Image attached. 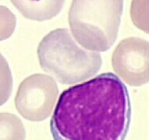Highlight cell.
Instances as JSON below:
<instances>
[{
    "instance_id": "1",
    "label": "cell",
    "mask_w": 149,
    "mask_h": 140,
    "mask_svg": "<svg viewBox=\"0 0 149 140\" xmlns=\"http://www.w3.org/2000/svg\"><path fill=\"white\" fill-rule=\"evenodd\" d=\"M131 117L127 87L106 72L62 92L50 130L54 140H125Z\"/></svg>"
},
{
    "instance_id": "2",
    "label": "cell",
    "mask_w": 149,
    "mask_h": 140,
    "mask_svg": "<svg viewBox=\"0 0 149 140\" xmlns=\"http://www.w3.org/2000/svg\"><path fill=\"white\" fill-rule=\"evenodd\" d=\"M37 53L41 68L62 84L87 80L102 66L101 55L81 48L65 28L47 34L40 42Z\"/></svg>"
},
{
    "instance_id": "3",
    "label": "cell",
    "mask_w": 149,
    "mask_h": 140,
    "mask_svg": "<svg viewBox=\"0 0 149 140\" xmlns=\"http://www.w3.org/2000/svg\"><path fill=\"white\" fill-rule=\"evenodd\" d=\"M124 0H72L69 24L79 44L103 52L117 39Z\"/></svg>"
},
{
    "instance_id": "4",
    "label": "cell",
    "mask_w": 149,
    "mask_h": 140,
    "mask_svg": "<svg viewBox=\"0 0 149 140\" xmlns=\"http://www.w3.org/2000/svg\"><path fill=\"white\" fill-rule=\"evenodd\" d=\"M58 93V86L52 77L33 74L20 84L15 99V106L24 119L42 121L50 116Z\"/></svg>"
},
{
    "instance_id": "5",
    "label": "cell",
    "mask_w": 149,
    "mask_h": 140,
    "mask_svg": "<svg viewBox=\"0 0 149 140\" xmlns=\"http://www.w3.org/2000/svg\"><path fill=\"white\" fill-rule=\"evenodd\" d=\"M148 42L130 37L115 49L111 64L115 72L127 84L138 87L148 83Z\"/></svg>"
},
{
    "instance_id": "6",
    "label": "cell",
    "mask_w": 149,
    "mask_h": 140,
    "mask_svg": "<svg viewBox=\"0 0 149 140\" xmlns=\"http://www.w3.org/2000/svg\"><path fill=\"white\" fill-rule=\"evenodd\" d=\"M66 0H10L20 13L27 19L42 21L56 17Z\"/></svg>"
},
{
    "instance_id": "7",
    "label": "cell",
    "mask_w": 149,
    "mask_h": 140,
    "mask_svg": "<svg viewBox=\"0 0 149 140\" xmlns=\"http://www.w3.org/2000/svg\"><path fill=\"white\" fill-rule=\"evenodd\" d=\"M26 131L16 114L0 113V140H26Z\"/></svg>"
},
{
    "instance_id": "8",
    "label": "cell",
    "mask_w": 149,
    "mask_h": 140,
    "mask_svg": "<svg viewBox=\"0 0 149 140\" xmlns=\"http://www.w3.org/2000/svg\"><path fill=\"white\" fill-rule=\"evenodd\" d=\"M13 87V79L6 59L0 52V106L10 99Z\"/></svg>"
},
{
    "instance_id": "9",
    "label": "cell",
    "mask_w": 149,
    "mask_h": 140,
    "mask_svg": "<svg viewBox=\"0 0 149 140\" xmlns=\"http://www.w3.org/2000/svg\"><path fill=\"white\" fill-rule=\"evenodd\" d=\"M16 15L7 7L0 6V42L8 39L15 31Z\"/></svg>"
}]
</instances>
